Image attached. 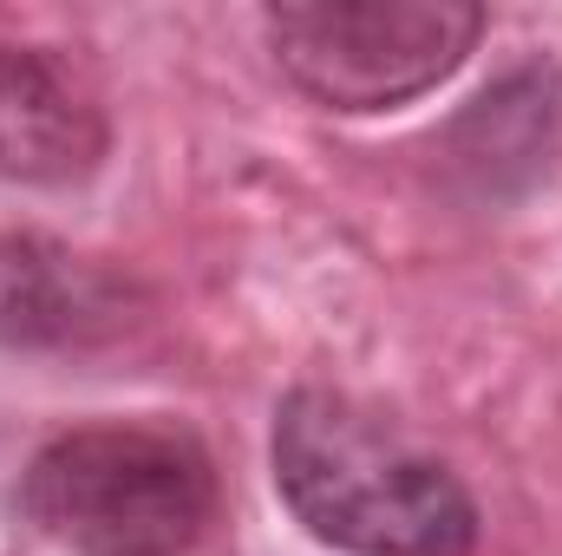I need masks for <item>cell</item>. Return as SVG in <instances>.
<instances>
[{"mask_svg": "<svg viewBox=\"0 0 562 556\" xmlns=\"http://www.w3.org/2000/svg\"><path fill=\"white\" fill-rule=\"evenodd\" d=\"M276 491L307 537L353 556H471L477 504L380 413L301 387L276 413Z\"/></svg>", "mask_w": 562, "mask_h": 556, "instance_id": "cell-1", "label": "cell"}, {"mask_svg": "<svg viewBox=\"0 0 562 556\" xmlns=\"http://www.w3.org/2000/svg\"><path fill=\"white\" fill-rule=\"evenodd\" d=\"M20 504L72 556H183L216 518V465L177 425L105 419L40 445Z\"/></svg>", "mask_w": 562, "mask_h": 556, "instance_id": "cell-2", "label": "cell"}, {"mask_svg": "<svg viewBox=\"0 0 562 556\" xmlns=\"http://www.w3.org/2000/svg\"><path fill=\"white\" fill-rule=\"evenodd\" d=\"M262 26L307 99L334 112H386L464 66L484 13L458 0H294L269 7Z\"/></svg>", "mask_w": 562, "mask_h": 556, "instance_id": "cell-3", "label": "cell"}, {"mask_svg": "<svg viewBox=\"0 0 562 556\" xmlns=\"http://www.w3.org/2000/svg\"><path fill=\"white\" fill-rule=\"evenodd\" d=\"M105 151V119L86 79L53 46H0V177L66 184Z\"/></svg>", "mask_w": 562, "mask_h": 556, "instance_id": "cell-4", "label": "cell"}, {"mask_svg": "<svg viewBox=\"0 0 562 556\" xmlns=\"http://www.w3.org/2000/svg\"><path fill=\"white\" fill-rule=\"evenodd\" d=\"M125 294L92 263L40 243V236H0V341L7 347H66L86 334L119 327Z\"/></svg>", "mask_w": 562, "mask_h": 556, "instance_id": "cell-5", "label": "cell"}]
</instances>
